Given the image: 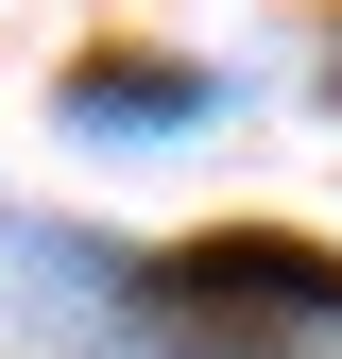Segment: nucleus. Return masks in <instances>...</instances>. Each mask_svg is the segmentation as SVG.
<instances>
[{
	"label": "nucleus",
	"instance_id": "nucleus-2",
	"mask_svg": "<svg viewBox=\"0 0 342 359\" xmlns=\"http://www.w3.org/2000/svg\"><path fill=\"white\" fill-rule=\"evenodd\" d=\"M52 103L86 120V137H171V120H205L223 86H205V69H69Z\"/></svg>",
	"mask_w": 342,
	"mask_h": 359
},
{
	"label": "nucleus",
	"instance_id": "nucleus-1",
	"mask_svg": "<svg viewBox=\"0 0 342 359\" xmlns=\"http://www.w3.org/2000/svg\"><path fill=\"white\" fill-rule=\"evenodd\" d=\"M120 291L137 308H103V325H137L154 359H325L342 342V257L291 240V222H223L189 257H120Z\"/></svg>",
	"mask_w": 342,
	"mask_h": 359
}]
</instances>
